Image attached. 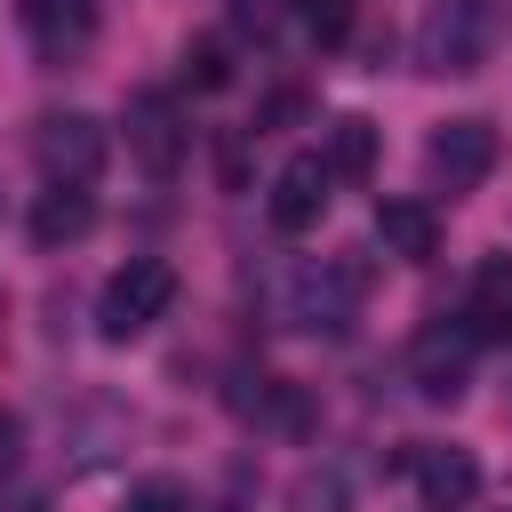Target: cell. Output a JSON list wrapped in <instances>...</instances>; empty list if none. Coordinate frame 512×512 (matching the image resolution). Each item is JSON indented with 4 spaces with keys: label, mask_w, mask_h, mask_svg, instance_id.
I'll return each instance as SVG.
<instances>
[{
    "label": "cell",
    "mask_w": 512,
    "mask_h": 512,
    "mask_svg": "<svg viewBox=\"0 0 512 512\" xmlns=\"http://www.w3.org/2000/svg\"><path fill=\"white\" fill-rule=\"evenodd\" d=\"M496 32H504V0H432L416 24V64L440 80H464L496 56Z\"/></svg>",
    "instance_id": "1"
},
{
    "label": "cell",
    "mask_w": 512,
    "mask_h": 512,
    "mask_svg": "<svg viewBox=\"0 0 512 512\" xmlns=\"http://www.w3.org/2000/svg\"><path fill=\"white\" fill-rule=\"evenodd\" d=\"M368 296V264L360 256H320V264H296L288 280V328H312V336H344L352 312Z\"/></svg>",
    "instance_id": "2"
},
{
    "label": "cell",
    "mask_w": 512,
    "mask_h": 512,
    "mask_svg": "<svg viewBox=\"0 0 512 512\" xmlns=\"http://www.w3.org/2000/svg\"><path fill=\"white\" fill-rule=\"evenodd\" d=\"M168 304H176V272H168L160 256H128V264L104 280V296H96V328H104L112 344H128V336H144Z\"/></svg>",
    "instance_id": "3"
},
{
    "label": "cell",
    "mask_w": 512,
    "mask_h": 512,
    "mask_svg": "<svg viewBox=\"0 0 512 512\" xmlns=\"http://www.w3.org/2000/svg\"><path fill=\"white\" fill-rule=\"evenodd\" d=\"M472 320H424L416 336H408V384L424 392V400H456L464 384H472Z\"/></svg>",
    "instance_id": "4"
},
{
    "label": "cell",
    "mask_w": 512,
    "mask_h": 512,
    "mask_svg": "<svg viewBox=\"0 0 512 512\" xmlns=\"http://www.w3.org/2000/svg\"><path fill=\"white\" fill-rule=\"evenodd\" d=\"M32 160L48 184H96L104 168V120L88 112H40L32 120Z\"/></svg>",
    "instance_id": "5"
},
{
    "label": "cell",
    "mask_w": 512,
    "mask_h": 512,
    "mask_svg": "<svg viewBox=\"0 0 512 512\" xmlns=\"http://www.w3.org/2000/svg\"><path fill=\"white\" fill-rule=\"evenodd\" d=\"M120 128H128V152H136L152 176H176V160H184L192 128H184V112H176V96H168V88H136Z\"/></svg>",
    "instance_id": "6"
},
{
    "label": "cell",
    "mask_w": 512,
    "mask_h": 512,
    "mask_svg": "<svg viewBox=\"0 0 512 512\" xmlns=\"http://www.w3.org/2000/svg\"><path fill=\"white\" fill-rule=\"evenodd\" d=\"M16 24L40 64H72L96 40V0H16Z\"/></svg>",
    "instance_id": "7"
},
{
    "label": "cell",
    "mask_w": 512,
    "mask_h": 512,
    "mask_svg": "<svg viewBox=\"0 0 512 512\" xmlns=\"http://www.w3.org/2000/svg\"><path fill=\"white\" fill-rule=\"evenodd\" d=\"M408 480H416L424 512H464V504L480 496L472 448H440V440H416V448H408Z\"/></svg>",
    "instance_id": "8"
},
{
    "label": "cell",
    "mask_w": 512,
    "mask_h": 512,
    "mask_svg": "<svg viewBox=\"0 0 512 512\" xmlns=\"http://www.w3.org/2000/svg\"><path fill=\"white\" fill-rule=\"evenodd\" d=\"M424 160H432V176H440L448 192H472V184L496 168V128H488V120H440L432 144H424Z\"/></svg>",
    "instance_id": "9"
},
{
    "label": "cell",
    "mask_w": 512,
    "mask_h": 512,
    "mask_svg": "<svg viewBox=\"0 0 512 512\" xmlns=\"http://www.w3.org/2000/svg\"><path fill=\"white\" fill-rule=\"evenodd\" d=\"M328 192H336V176H328V160L320 152H296V160H280V176H272V224L280 232H312L320 216H328Z\"/></svg>",
    "instance_id": "10"
},
{
    "label": "cell",
    "mask_w": 512,
    "mask_h": 512,
    "mask_svg": "<svg viewBox=\"0 0 512 512\" xmlns=\"http://www.w3.org/2000/svg\"><path fill=\"white\" fill-rule=\"evenodd\" d=\"M376 240H384V256H400V264H432V256H440V208L392 192V200H376Z\"/></svg>",
    "instance_id": "11"
},
{
    "label": "cell",
    "mask_w": 512,
    "mask_h": 512,
    "mask_svg": "<svg viewBox=\"0 0 512 512\" xmlns=\"http://www.w3.org/2000/svg\"><path fill=\"white\" fill-rule=\"evenodd\" d=\"M464 320H472L480 344H512V256H480L472 296H464Z\"/></svg>",
    "instance_id": "12"
},
{
    "label": "cell",
    "mask_w": 512,
    "mask_h": 512,
    "mask_svg": "<svg viewBox=\"0 0 512 512\" xmlns=\"http://www.w3.org/2000/svg\"><path fill=\"white\" fill-rule=\"evenodd\" d=\"M88 232H96L88 184H48V192L32 200V240H40V248H72V240H88Z\"/></svg>",
    "instance_id": "13"
},
{
    "label": "cell",
    "mask_w": 512,
    "mask_h": 512,
    "mask_svg": "<svg viewBox=\"0 0 512 512\" xmlns=\"http://www.w3.org/2000/svg\"><path fill=\"white\" fill-rule=\"evenodd\" d=\"M328 176L336 184H368V168H376V120H360V112H344V120H328Z\"/></svg>",
    "instance_id": "14"
},
{
    "label": "cell",
    "mask_w": 512,
    "mask_h": 512,
    "mask_svg": "<svg viewBox=\"0 0 512 512\" xmlns=\"http://www.w3.org/2000/svg\"><path fill=\"white\" fill-rule=\"evenodd\" d=\"M176 72H184V88H200V96H216V88H232V48H224L216 32H200V40H184V56H176Z\"/></svg>",
    "instance_id": "15"
},
{
    "label": "cell",
    "mask_w": 512,
    "mask_h": 512,
    "mask_svg": "<svg viewBox=\"0 0 512 512\" xmlns=\"http://www.w3.org/2000/svg\"><path fill=\"white\" fill-rule=\"evenodd\" d=\"M296 24L312 48H344L352 24H360V0H296Z\"/></svg>",
    "instance_id": "16"
},
{
    "label": "cell",
    "mask_w": 512,
    "mask_h": 512,
    "mask_svg": "<svg viewBox=\"0 0 512 512\" xmlns=\"http://www.w3.org/2000/svg\"><path fill=\"white\" fill-rule=\"evenodd\" d=\"M352 504V480H344V464H312L296 488H288V512H344Z\"/></svg>",
    "instance_id": "17"
},
{
    "label": "cell",
    "mask_w": 512,
    "mask_h": 512,
    "mask_svg": "<svg viewBox=\"0 0 512 512\" xmlns=\"http://www.w3.org/2000/svg\"><path fill=\"white\" fill-rule=\"evenodd\" d=\"M224 8H232V32H256V40H264V32H280V16H288L296 0H224Z\"/></svg>",
    "instance_id": "18"
},
{
    "label": "cell",
    "mask_w": 512,
    "mask_h": 512,
    "mask_svg": "<svg viewBox=\"0 0 512 512\" xmlns=\"http://www.w3.org/2000/svg\"><path fill=\"white\" fill-rule=\"evenodd\" d=\"M120 512H192V496H184V488H176V480H136V488H128V504H120Z\"/></svg>",
    "instance_id": "19"
},
{
    "label": "cell",
    "mask_w": 512,
    "mask_h": 512,
    "mask_svg": "<svg viewBox=\"0 0 512 512\" xmlns=\"http://www.w3.org/2000/svg\"><path fill=\"white\" fill-rule=\"evenodd\" d=\"M296 112H304V88H280V96H264V104H256V136H264V128H288Z\"/></svg>",
    "instance_id": "20"
},
{
    "label": "cell",
    "mask_w": 512,
    "mask_h": 512,
    "mask_svg": "<svg viewBox=\"0 0 512 512\" xmlns=\"http://www.w3.org/2000/svg\"><path fill=\"white\" fill-rule=\"evenodd\" d=\"M16 448H24V424H16V416H8V408H0V472H8V464H16Z\"/></svg>",
    "instance_id": "21"
},
{
    "label": "cell",
    "mask_w": 512,
    "mask_h": 512,
    "mask_svg": "<svg viewBox=\"0 0 512 512\" xmlns=\"http://www.w3.org/2000/svg\"><path fill=\"white\" fill-rule=\"evenodd\" d=\"M16 512H40V504H16Z\"/></svg>",
    "instance_id": "22"
}]
</instances>
